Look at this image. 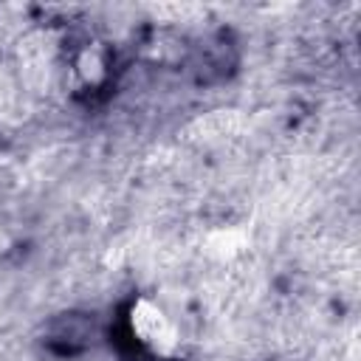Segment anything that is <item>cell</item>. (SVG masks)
<instances>
[{
    "label": "cell",
    "instance_id": "1",
    "mask_svg": "<svg viewBox=\"0 0 361 361\" xmlns=\"http://www.w3.org/2000/svg\"><path fill=\"white\" fill-rule=\"evenodd\" d=\"M133 333L138 336L141 344H147L152 353H172L175 344H178V330L175 324L147 299H141L135 307H133Z\"/></svg>",
    "mask_w": 361,
    "mask_h": 361
}]
</instances>
